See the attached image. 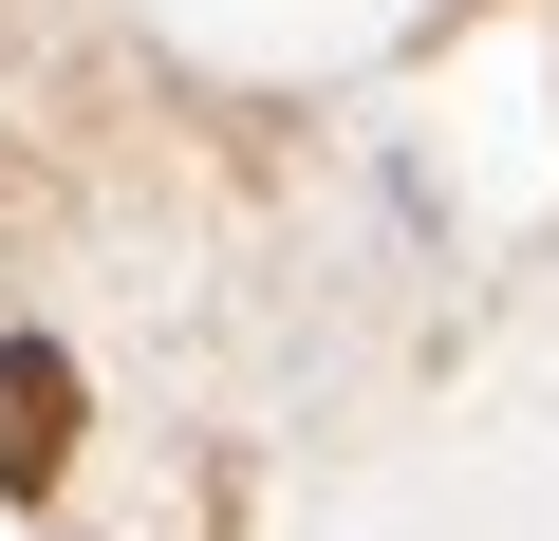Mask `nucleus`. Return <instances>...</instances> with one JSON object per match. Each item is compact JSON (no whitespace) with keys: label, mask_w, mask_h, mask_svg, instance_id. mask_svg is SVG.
Masks as SVG:
<instances>
[{"label":"nucleus","mask_w":559,"mask_h":541,"mask_svg":"<svg viewBox=\"0 0 559 541\" xmlns=\"http://www.w3.org/2000/svg\"><path fill=\"white\" fill-rule=\"evenodd\" d=\"M75 411H94V392H75L57 337H0V504H38V485L75 467Z\"/></svg>","instance_id":"nucleus-1"}]
</instances>
